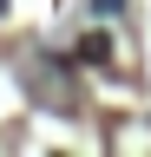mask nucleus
I'll return each instance as SVG.
<instances>
[{
  "mask_svg": "<svg viewBox=\"0 0 151 157\" xmlns=\"http://www.w3.org/2000/svg\"><path fill=\"white\" fill-rule=\"evenodd\" d=\"M125 13V0H92V20H118Z\"/></svg>",
  "mask_w": 151,
  "mask_h": 157,
  "instance_id": "1",
  "label": "nucleus"
},
{
  "mask_svg": "<svg viewBox=\"0 0 151 157\" xmlns=\"http://www.w3.org/2000/svg\"><path fill=\"white\" fill-rule=\"evenodd\" d=\"M0 13H7V0H0Z\"/></svg>",
  "mask_w": 151,
  "mask_h": 157,
  "instance_id": "2",
  "label": "nucleus"
}]
</instances>
